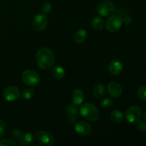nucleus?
Returning <instances> with one entry per match:
<instances>
[{"mask_svg":"<svg viewBox=\"0 0 146 146\" xmlns=\"http://www.w3.org/2000/svg\"><path fill=\"white\" fill-rule=\"evenodd\" d=\"M143 118L144 120L146 121V111L144 112V114H143Z\"/></svg>","mask_w":146,"mask_h":146,"instance_id":"c756f323","label":"nucleus"},{"mask_svg":"<svg viewBox=\"0 0 146 146\" xmlns=\"http://www.w3.org/2000/svg\"><path fill=\"white\" fill-rule=\"evenodd\" d=\"M21 79L26 85L29 86H36L40 82V76L36 71L27 69L22 73Z\"/></svg>","mask_w":146,"mask_h":146,"instance_id":"7ed1b4c3","label":"nucleus"},{"mask_svg":"<svg viewBox=\"0 0 146 146\" xmlns=\"http://www.w3.org/2000/svg\"><path fill=\"white\" fill-rule=\"evenodd\" d=\"M141 117V109L137 106H133L128 108L125 114V118L130 123H135Z\"/></svg>","mask_w":146,"mask_h":146,"instance_id":"423d86ee","label":"nucleus"},{"mask_svg":"<svg viewBox=\"0 0 146 146\" xmlns=\"http://www.w3.org/2000/svg\"><path fill=\"white\" fill-rule=\"evenodd\" d=\"M65 112L68 122L71 125L75 124L76 123L78 113H79V111L76 106L74 104H69L66 107Z\"/></svg>","mask_w":146,"mask_h":146,"instance_id":"9d476101","label":"nucleus"},{"mask_svg":"<svg viewBox=\"0 0 146 146\" xmlns=\"http://www.w3.org/2000/svg\"><path fill=\"white\" fill-rule=\"evenodd\" d=\"M104 19L101 17H94L92 21H91V26H92L93 29L96 30V31H99V30L102 29L103 27H104Z\"/></svg>","mask_w":146,"mask_h":146,"instance_id":"6ab92c4d","label":"nucleus"},{"mask_svg":"<svg viewBox=\"0 0 146 146\" xmlns=\"http://www.w3.org/2000/svg\"><path fill=\"white\" fill-rule=\"evenodd\" d=\"M123 70V64L118 60H115L110 63L108 66V71L112 75H118Z\"/></svg>","mask_w":146,"mask_h":146,"instance_id":"4468645a","label":"nucleus"},{"mask_svg":"<svg viewBox=\"0 0 146 146\" xmlns=\"http://www.w3.org/2000/svg\"><path fill=\"white\" fill-rule=\"evenodd\" d=\"M34 95H35V91L31 88H25L21 94L22 98L25 100L31 99L34 96Z\"/></svg>","mask_w":146,"mask_h":146,"instance_id":"412c9836","label":"nucleus"},{"mask_svg":"<svg viewBox=\"0 0 146 146\" xmlns=\"http://www.w3.org/2000/svg\"><path fill=\"white\" fill-rule=\"evenodd\" d=\"M107 90L109 95L113 98H118L122 95V87L117 82H114V81L110 82L107 86Z\"/></svg>","mask_w":146,"mask_h":146,"instance_id":"f8f14e48","label":"nucleus"},{"mask_svg":"<svg viewBox=\"0 0 146 146\" xmlns=\"http://www.w3.org/2000/svg\"><path fill=\"white\" fill-rule=\"evenodd\" d=\"M51 10H52V4H51V2H49V1H46V2H44L42 4L41 11L43 12V14H48V13L51 12Z\"/></svg>","mask_w":146,"mask_h":146,"instance_id":"4be33fe9","label":"nucleus"},{"mask_svg":"<svg viewBox=\"0 0 146 146\" xmlns=\"http://www.w3.org/2000/svg\"><path fill=\"white\" fill-rule=\"evenodd\" d=\"M75 131L81 136H88L91 133V126L88 123L84 121H78L75 123Z\"/></svg>","mask_w":146,"mask_h":146,"instance_id":"9b49d317","label":"nucleus"},{"mask_svg":"<svg viewBox=\"0 0 146 146\" xmlns=\"http://www.w3.org/2000/svg\"><path fill=\"white\" fill-rule=\"evenodd\" d=\"M86 38L87 32L85 29H83L78 30L74 36V39L76 44H82L86 41Z\"/></svg>","mask_w":146,"mask_h":146,"instance_id":"dca6fc26","label":"nucleus"},{"mask_svg":"<svg viewBox=\"0 0 146 146\" xmlns=\"http://www.w3.org/2000/svg\"><path fill=\"white\" fill-rule=\"evenodd\" d=\"M94 96L97 99H101L106 94L105 86L102 84H98L94 88Z\"/></svg>","mask_w":146,"mask_h":146,"instance_id":"f3484780","label":"nucleus"},{"mask_svg":"<svg viewBox=\"0 0 146 146\" xmlns=\"http://www.w3.org/2000/svg\"><path fill=\"white\" fill-rule=\"evenodd\" d=\"M113 104V101L112 99L108 98H106L103 99L101 102V106L104 108H108L111 107V106Z\"/></svg>","mask_w":146,"mask_h":146,"instance_id":"b1692460","label":"nucleus"},{"mask_svg":"<svg viewBox=\"0 0 146 146\" xmlns=\"http://www.w3.org/2000/svg\"><path fill=\"white\" fill-rule=\"evenodd\" d=\"M0 33H1V30H0Z\"/></svg>","mask_w":146,"mask_h":146,"instance_id":"7c9ffc66","label":"nucleus"},{"mask_svg":"<svg viewBox=\"0 0 146 146\" xmlns=\"http://www.w3.org/2000/svg\"><path fill=\"white\" fill-rule=\"evenodd\" d=\"M0 146H17V143L12 140L3 139L0 141Z\"/></svg>","mask_w":146,"mask_h":146,"instance_id":"393cba45","label":"nucleus"},{"mask_svg":"<svg viewBox=\"0 0 146 146\" xmlns=\"http://www.w3.org/2000/svg\"><path fill=\"white\" fill-rule=\"evenodd\" d=\"M36 59L37 65L41 69L48 70L55 63V56L51 49L43 47L37 51Z\"/></svg>","mask_w":146,"mask_h":146,"instance_id":"f257e3e1","label":"nucleus"},{"mask_svg":"<svg viewBox=\"0 0 146 146\" xmlns=\"http://www.w3.org/2000/svg\"><path fill=\"white\" fill-rule=\"evenodd\" d=\"M122 24V17L118 15H111L106 23V28L110 32H115L121 29Z\"/></svg>","mask_w":146,"mask_h":146,"instance_id":"39448f33","label":"nucleus"},{"mask_svg":"<svg viewBox=\"0 0 146 146\" xmlns=\"http://www.w3.org/2000/svg\"><path fill=\"white\" fill-rule=\"evenodd\" d=\"M133 21V19L132 17H130V16H125L124 17V18L123 19V23H124V24H125L126 25H129V24H131V23H132Z\"/></svg>","mask_w":146,"mask_h":146,"instance_id":"c85d7f7f","label":"nucleus"},{"mask_svg":"<svg viewBox=\"0 0 146 146\" xmlns=\"http://www.w3.org/2000/svg\"><path fill=\"white\" fill-rule=\"evenodd\" d=\"M36 139L40 145L51 146L54 143V137L48 131H38L36 133Z\"/></svg>","mask_w":146,"mask_h":146,"instance_id":"1a4fd4ad","label":"nucleus"},{"mask_svg":"<svg viewBox=\"0 0 146 146\" xmlns=\"http://www.w3.org/2000/svg\"><path fill=\"white\" fill-rule=\"evenodd\" d=\"M136 123V127L139 131H146V121L145 120H139Z\"/></svg>","mask_w":146,"mask_h":146,"instance_id":"a878e982","label":"nucleus"},{"mask_svg":"<svg viewBox=\"0 0 146 146\" xmlns=\"http://www.w3.org/2000/svg\"><path fill=\"white\" fill-rule=\"evenodd\" d=\"M124 115L123 114V113L121 111H118V110H114L111 112V119L112 120L113 122L117 123H121L123 121Z\"/></svg>","mask_w":146,"mask_h":146,"instance_id":"aec40b11","label":"nucleus"},{"mask_svg":"<svg viewBox=\"0 0 146 146\" xmlns=\"http://www.w3.org/2000/svg\"><path fill=\"white\" fill-rule=\"evenodd\" d=\"M71 101L74 105L80 106L83 104L84 100V93L80 88H76L71 94Z\"/></svg>","mask_w":146,"mask_h":146,"instance_id":"ddd939ff","label":"nucleus"},{"mask_svg":"<svg viewBox=\"0 0 146 146\" xmlns=\"http://www.w3.org/2000/svg\"><path fill=\"white\" fill-rule=\"evenodd\" d=\"M22 135V133L20 131L19 129H14V131L11 133V136L14 138V140H19L20 138V137Z\"/></svg>","mask_w":146,"mask_h":146,"instance_id":"bb28decb","label":"nucleus"},{"mask_svg":"<svg viewBox=\"0 0 146 146\" xmlns=\"http://www.w3.org/2000/svg\"><path fill=\"white\" fill-rule=\"evenodd\" d=\"M138 96L142 101H146V86L140 87L138 90Z\"/></svg>","mask_w":146,"mask_h":146,"instance_id":"5701e85b","label":"nucleus"},{"mask_svg":"<svg viewBox=\"0 0 146 146\" xmlns=\"http://www.w3.org/2000/svg\"><path fill=\"white\" fill-rule=\"evenodd\" d=\"M48 17L44 14H38L33 19V27L36 31H44L48 24Z\"/></svg>","mask_w":146,"mask_h":146,"instance_id":"6e6552de","label":"nucleus"},{"mask_svg":"<svg viewBox=\"0 0 146 146\" xmlns=\"http://www.w3.org/2000/svg\"><path fill=\"white\" fill-rule=\"evenodd\" d=\"M3 96L6 101L9 102H14L17 101L21 96V93L17 87L11 86L4 89L3 92Z\"/></svg>","mask_w":146,"mask_h":146,"instance_id":"0eeeda50","label":"nucleus"},{"mask_svg":"<svg viewBox=\"0 0 146 146\" xmlns=\"http://www.w3.org/2000/svg\"><path fill=\"white\" fill-rule=\"evenodd\" d=\"M79 113L85 119L90 121H95L98 119L100 113L97 107L91 103H86L81 105Z\"/></svg>","mask_w":146,"mask_h":146,"instance_id":"f03ea898","label":"nucleus"},{"mask_svg":"<svg viewBox=\"0 0 146 146\" xmlns=\"http://www.w3.org/2000/svg\"><path fill=\"white\" fill-rule=\"evenodd\" d=\"M51 74H52L53 76L56 79H61L65 76V71L63 67L60 66H56L53 68Z\"/></svg>","mask_w":146,"mask_h":146,"instance_id":"a211bd4d","label":"nucleus"},{"mask_svg":"<svg viewBox=\"0 0 146 146\" xmlns=\"http://www.w3.org/2000/svg\"><path fill=\"white\" fill-rule=\"evenodd\" d=\"M115 11V5L111 1H104L98 4L96 12L102 17H110Z\"/></svg>","mask_w":146,"mask_h":146,"instance_id":"20e7f679","label":"nucleus"},{"mask_svg":"<svg viewBox=\"0 0 146 146\" xmlns=\"http://www.w3.org/2000/svg\"><path fill=\"white\" fill-rule=\"evenodd\" d=\"M34 136L31 133H27L21 135L20 138L19 139V142L21 145L28 146L31 145L34 143Z\"/></svg>","mask_w":146,"mask_h":146,"instance_id":"2eb2a0df","label":"nucleus"},{"mask_svg":"<svg viewBox=\"0 0 146 146\" xmlns=\"http://www.w3.org/2000/svg\"><path fill=\"white\" fill-rule=\"evenodd\" d=\"M6 132L5 123L2 120H0V138H2Z\"/></svg>","mask_w":146,"mask_h":146,"instance_id":"cd10ccee","label":"nucleus"}]
</instances>
